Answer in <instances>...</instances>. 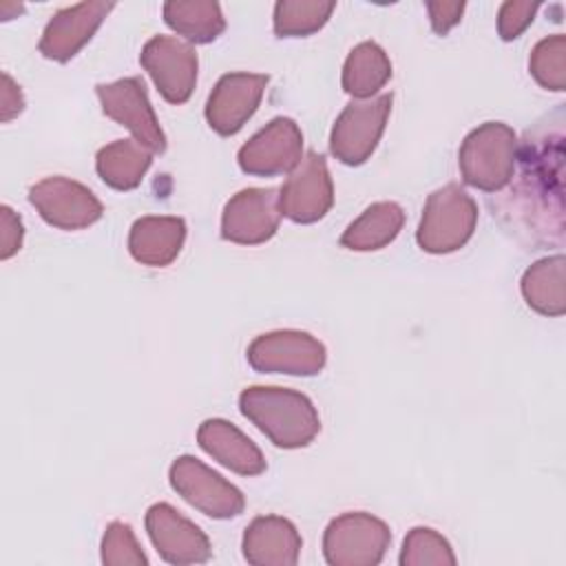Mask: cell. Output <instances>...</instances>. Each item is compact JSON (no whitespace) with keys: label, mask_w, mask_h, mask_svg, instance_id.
I'll list each match as a JSON object with an SVG mask.
<instances>
[{"label":"cell","mask_w":566,"mask_h":566,"mask_svg":"<svg viewBox=\"0 0 566 566\" xmlns=\"http://www.w3.org/2000/svg\"><path fill=\"white\" fill-rule=\"evenodd\" d=\"M517 175L491 203L493 217L533 250L564 241V115L557 108L517 144Z\"/></svg>","instance_id":"1"},{"label":"cell","mask_w":566,"mask_h":566,"mask_svg":"<svg viewBox=\"0 0 566 566\" xmlns=\"http://www.w3.org/2000/svg\"><path fill=\"white\" fill-rule=\"evenodd\" d=\"M239 409L274 447H307L321 431V418L314 402L287 387H245L239 396Z\"/></svg>","instance_id":"2"},{"label":"cell","mask_w":566,"mask_h":566,"mask_svg":"<svg viewBox=\"0 0 566 566\" xmlns=\"http://www.w3.org/2000/svg\"><path fill=\"white\" fill-rule=\"evenodd\" d=\"M517 135L504 122H484L473 128L458 153L462 181L482 192H502L513 172L517 157Z\"/></svg>","instance_id":"3"},{"label":"cell","mask_w":566,"mask_h":566,"mask_svg":"<svg viewBox=\"0 0 566 566\" xmlns=\"http://www.w3.org/2000/svg\"><path fill=\"white\" fill-rule=\"evenodd\" d=\"M478 226V203L458 184L433 190L416 230L418 245L429 254H449L467 245Z\"/></svg>","instance_id":"4"},{"label":"cell","mask_w":566,"mask_h":566,"mask_svg":"<svg viewBox=\"0 0 566 566\" xmlns=\"http://www.w3.org/2000/svg\"><path fill=\"white\" fill-rule=\"evenodd\" d=\"M391 544L389 526L365 511L334 517L323 533V557L329 566H376Z\"/></svg>","instance_id":"5"},{"label":"cell","mask_w":566,"mask_h":566,"mask_svg":"<svg viewBox=\"0 0 566 566\" xmlns=\"http://www.w3.org/2000/svg\"><path fill=\"white\" fill-rule=\"evenodd\" d=\"M394 95L354 99L336 117L329 133V150L345 166L365 164L376 150L391 113Z\"/></svg>","instance_id":"6"},{"label":"cell","mask_w":566,"mask_h":566,"mask_svg":"<svg viewBox=\"0 0 566 566\" xmlns=\"http://www.w3.org/2000/svg\"><path fill=\"white\" fill-rule=\"evenodd\" d=\"M254 371L316 376L327 360L325 345L301 329H276L256 336L245 352Z\"/></svg>","instance_id":"7"},{"label":"cell","mask_w":566,"mask_h":566,"mask_svg":"<svg viewBox=\"0 0 566 566\" xmlns=\"http://www.w3.org/2000/svg\"><path fill=\"white\" fill-rule=\"evenodd\" d=\"M168 480L177 495L212 520H230L245 509L243 493L195 455H179L170 464Z\"/></svg>","instance_id":"8"},{"label":"cell","mask_w":566,"mask_h":566,"mask_svg":"<svg viewBox=\"0 0 566 566\" xmlns=\"http://www.w3.org/2000/svg\"><path fill=\"white\" fill-rule=\"evenodd\" d=\"M95 93L104 115L128 128L135 142L146 146L150 153L161 155L166 150V135L150 106L142 77H124L117 82L97 84Z\"/></svg>","instance_id":"9"},{"label":"cell","mask_w":566,"mask_h":566,"mask_svg":"<svg viewBox=\"0 0 566 566\" xmlns=\"http://www.w3.org/2000/svg\"><path fill=\"white\" fill-rule=\"evenodd\" d=\"M29 203L53 228L82 230L102 219V201L80 181L53 175L29 188Z\"/></svg>","instance_id":"10"},{"label":"cell","mask_w":566,"mask_h":566,"mask_svg":"<svg viewBox=\"0 0 566 566\" xmlns=\"http://www.w3.org/2000/svg\"><path fill=\"white\" fill-rule=\"evenodd\" d=\"M334 203V184L327 161L321 153L310 150L301 157L296 168L287 172L279 190L281 214L294 223L321 221Z\"/></svg>","instance_id":"11"},{"label":"cell","mask_w":566,"mask_h":566,"mask_svg":"<svg viewBox=\"0 0 566 566\" xmlns=\"http://www.w3.org/2000/svg\"><path fill=\"white\" fill-rule=\"evenodd\" d=\"M139 62L166 102L184 104L190 99L199 69L192 44L172 35H155L144 44Z\"/></svg>","instance_id":"12"},{"label":"cell","mask_w":566,"mask_h":566,"mask_svg":"<svg viewBox=\"0 0 566 566\" xmlns=\"http://www.w3.org/2000/svg\"><path fill=\"white\" fill-rule=\"evenodd\" d=\"M303 157V133L290 117H274L237 153L239 168L254 177L292 172Z\"/></svg>","instance_id":"13"},{"label":"cell","mask_w":566,"mask_h":566,"mask_svg":"<svg viewBox=\"0 0 566 566\" xmlns=\"http://www.w3.org/2000/svg\"><path fill=\"white\" fill-rule=\"evenodd\" d=\"M281 217L279 190L243 188L223 206L221 237L239 245H259L276 234Z\"/></svg>","instance_id":"14"},{"label":"cell","mask_w":566,"mask_h":566,"mask_svg":"<svg viewBox=\"0 0 566 566\" xmlns=\"http://www.w3.org/2000/svg\"><path fill=\"white\" fill-rule=\"evenodd\" d=\"M146 533L159 557L175 566L203 564L212 557L208 535L168 502H157L146 511Z\"/></svg>","instance_id":"15"},{"label":"cell","mask_w":566,"mask_h":566,"mask_svg":"<svg viewBox=\"0 0 566 566\" xmlns=\"http://www.w3.org/2000/svg\"><path fill=\"white\" fill-rule=\"evenodd\" d=\"M263 73H226L214 84L206 102V119L210 128L223 137L239 133L256 113L268 86Z\"/></svg>","instance_id":"16"},{"label":"cell","mask_w":566,"mask_h":566,"mask_svg":"<svg viewBox=\"0 0 566 566\" xmlns=\"http://www.w3.org/2000/svg\"><path fill=\"white\" fill-rule=\"evenodd\" d=\"M115 9V2H80L64 7L51 15L40 38V53L53 62H69L102 27L104 18Z\"/></svg>","instance_id":"17"},{"label":"cell","mask_w":566,"mask_h":566,"mask_svg":"<svg viewBox=\"0 0 566 566\" xmlns=\"http://www.w3.org/2000/svg\"><path fill=\"white\" fill-rule=\"evenodd\" d=\"M241 548L245 562L252 566H294L303 539L287 517L259 515L245 526Z\"/></svg>","instance_id":"18"},{"label":"cell","mask_w":566,"mask_h":566,"mask_svg":"<svg viewBox=\"0 0 566 566\" xmlns=\"http://www.w3.org/2000/svg\"><path fill=\"white\" fill-rule=\"evenodd\" d=\"M197 442L210 458L239 475H261L265 471L261 449L223 418L203 420L197 429Z\"/></svg>","instance_id":"19"},{"label":"cell","mask_w":566,"mask_h":566,"mask_svg":"<svg viewBox=\"0 0 566 566\" xmlns=\"http://www.w3.org/2000/svg\"><path fill=\"white\" fill-rule=\"evenodd\" d=\"M186 241V221L181 217L148 214L139 217L128 232L130 256L148 268L170 265Z\"/></svg>","instance_id":"20"},{"label":"cell","mask_w":566,"mask_h":566,"mask_svg":"<svg viewBox=\"0 0 566 566\" xmlns=\"http://www.w3.org/2000/svg\"><path fill=\"white\" fill-rule=\"evenodd\" d=\"M405 210L396 201L367 206L340 234V245L354 252H371L389 245L402 230Z\"/></svg>","instance_id":"21"},{"label":"cell","mask_w":566,"mask_h":566,"mask_svg":"<svg viewBox=\"0 0 566 566\" xmlns=\"http://www.w3.org/2000/svg\"><path fill=\"white\" fill-rule=\"evenodd\" d=\"M153 164V153L135 139H115L97 150L95 170L113 190H133Z\"/></svg>","instance_id":"22"},{"label":"cell","mask_w":566,"mask_h":566,"mask_svg":"<svg viewBox=\"0 0 566 566\" xmlns=\"http://www.w3.org/2000/svg\"><path fill=\"white\" fill-rule=\"evenodd\" d=\"M564 254H553L535 261L522 274V296L526 305L544 316H562L566 312V290H564Z\"/></svg>","instance_id":"23"},{"label":"cell","mask_w":566,"mask_h":566,"mask_svg":"<svg viewBox=\"0 0 566 566\" xmlns=\"http://www.w3.org/2000/svg\"><path fill=\"white\" fill-rule=\"evenodd\" d=\"M391 77V60L371 40L356 44L343 64V91L354 99H371Z\"/></svg>","instance_id":"24"},{"label":"cell","mask_w":566,"mask_h":566,"mask_svg":"<svg viewBox=\"0 0 566 566\" xmlns=\"http://www.w3.org/2000/svg\"><path fill=\"white\" fill-rule=\"evenodd\" d=\"M164 22L188 40V44H208L226 29L221 4L214 0H170L164 2Z\"/></svg>","instance_id":"25"},{"label":"cell","mask_w":566,"mask_h":566,"mask_svg":"<svg viewBox=\"0 0 566 566\" xmlns=\"http://www.w3.org/2000/svg\"><path fill=\"white\" fill-rule=\"evenodd\" d=\"M336 2L325 0H279L274 4V33L279 38H305L325 27Z\"/></svg>","instance_id":"26"},{"label":"cell","mask_w":566,"mask_h":566,"mask_svg":"<svg viewBox=\"0 0 566 566\" xmlns=\"http://www.w3.org/2000/svg\"><path fill=\"white\" fill-rule=\"evenodd\" d=\"M528 71L542 88L562 93L566 88V38L555 33L539 40L531 51Z\"/></svg>","instance_id":"27"},{"label":"cell","mask_w":566,"mask_h":566,"mask_svg":"<svg viewBox=\"0 0 566 566\" xmlns=\"http://www.w3.org/2000/svg\"><path fill=\"white\" fill-rule=\"evenodd\" d=\"M398 562L402 566H453L458 559L447 537L429 526H416L407 533Z\"/></svg>","instance_id":"28"},{"label":"cell","mask_w":566,"mask_h":566,"mask_svg":"<svg viewBox=\"0 0 566 566\" xmlns=\"http://www.w3.org/2000/svg\"><path fill=\"white\" fill-rule=\"evenodd\" d=\"M102 562L106 566H146L148 557L142 551L130 524L111 522L102 537Z\"/></svg>","instance_id":"29"},{"label":"cell","mask_w":566,"mask_h":566,"mask_svg":"<svg viewBox=\"0 0 566 566\" xmlns=\"http://www.w3.org/2000/svg\"><path fill=\"white\" fill-rule=\"evenodd\" d=\"M539 2L531 0H509L497 11V33L504 42L517 40L533 22Z\"/></svg>","instance_id":"30"},{"label":"cell","mask_w":566,"mask_h":566,"mask_svg":"<svg viewBox=\"0 0 566 566\" xmlns=\"http://www.w3.org/2000/svg\"><path fill=\"white\" fill-rule=\"evenodd\" d=\"M0 259L7 261L13 254H18V250L22 248V237H24V228H22V219L20 214H15L9 206L0 208Z\"/></svg>","instance_id":"31"},{"label":"cell","mask_w":566,"mask_h":566,"mask_svg":"<svg viewBox=\"0 0 566 566\" xmlns=\"http://www.w3.org/2000/svg\"><path fill=\"white\" fill-rule=\"evenodd\" d=\"M424 7L429 11L431 29L438 35H447L462 20L467 4L464 2H427Z\"/></svg>","instance_id":"32"},{"label":"cell","mask_w":566,"mask_h":566,"mask_svg":"<svg viewBox=\"0 0 566 566\" xmlns=\"http://www.w3.org/2000/svg\"><path fill=\"white\" fill-rule=\"evenodd\" d=\"M0 119L2 122H11L13 117H18L24 108V95L20 91V86L11 80L9 73H2V99H0Z\"/></svg>","instance_id":"33"}]
</instances>
